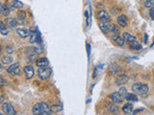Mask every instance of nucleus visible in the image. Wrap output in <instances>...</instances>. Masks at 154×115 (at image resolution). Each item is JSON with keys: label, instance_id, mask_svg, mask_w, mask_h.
<instances>
[{"label": "nucleus", "instance_id": "2", "mask_svg": "<svg viewBox=\"0 0 154 115\" xmlns=\"http://www.w3.org/2000/svg\"><path fill=\"white\" fill-rule=\"evenodd\" d=\"M132 90L136 94L143 95L147 93V91H148V86H147V84H144L142 83H136L132 86Z\"/></svg>", "mask_w": 154, "mask_h": 115}, {"label": "nucleus", "instance_id": "4", "mask_svg": "<svg viewBox=\"0 0 154 115\" xmlns=\"http://www.w3.org/2000/svg\"><path fill=\"white\" fill-rule=\"evenodd\" d=\"M1 110L4 114H8V115H15L17 114V111L14 108V107L9 103H3L1 105Z\"/></svg>", "mask_w": 154, "mask_h": 115}, {"label": "nucleus", "instance_id": "18", "mask_svg": "<svg viewBox=\"0 0 154 115\" xmlns=\"http://www.w3.org/2000/svg\"><path fill=\"white\" fill-rule=\"evenodd\" d=\"M39 39H40V36L39 33L37 31H32L30 35V42L31 43H35V42H38L39 43Z\"/></svg>", "mask_w": 154, "mask_h": 115}, {"label": "nucleus", "instance_id": "10", "mask_svg": "<svg viewBox=\"0 0 154 115\" xmlns=\"http://www.w3.org/2000/svg\"><path fill=\"white\" fill-rule=\"evenodd\" d=\"M23 70L25 72V75H26V78L30 80V79H32L34 77V75H35V69L32 65H26L23 67Z\"/></svg>", "mask_w": 154, "mask_h": 115}, {"label": "nucleus", "instance_id": "17", "mask_svg": "<svg viewBox=\"0 0 154 115\" xmlns=\"http://www.w3.org/2000/svg\"><path fill=\"white\" fill-rule=\"evenodd\" d=\"M121 110L123 111V113H125V114H131V113H133V105L130 104V103H128V104H125L122 107Z\"/></svg>", "mask_w": 154, "mask_h": 115}, {"label": "nucleus", "instance_id": "24", "mask_svg": "<svg viewBox=\"0 0 154 115\" xmlns=\"http://www.w3.org/2000/svg\"><path fill=\"white\" fill-rule=\"evenodd\" d=\"M129 47H130V49H132V50H141L142 49V45L139 43L137 40H134V41L130 42Z\"/></svg>", "mask_w": 154, "mask_h": 115}, {"label": "nucleus", "instance_id": "16", "mask_svg": "<svg viewBox=\"0 0 154 115\" xmlns=\"http://www.w3.org/2000/svg\"><path fill=\"white\" fill-rule=\"evenodd\" d=\"M5 23L7 24V26L10 27V28H15L17 25V20L13 18V17H8V16L5 18Z\"/></svg>", "mask_w": 154, "mask_h": 115}, {"label": "nucleus", "instance_id": "32", "mask_svg": "<svg viewBox=\"0 0 154 115\" xmlns=\"http://www.w3.org/2000/svg\"><path fill=\"white\" fill-rule=\"evenodd\" d=\"M119 8H117V7H114L111 9V14H114V16H117V14H119Z\"/></svg>", "mask_w": 154, "mask_h": 115}, {"label": "nucleus", "instance_id": "35", "mask_svg": "<svg viewBox=\"0 0 154 115\" xmlns=\"http://www.w3.org/2000/svg\"><path fill=\"white\" fill-rule=\"evenodd\" d=\"M143 110V108H138V110H136L135 111H133V114H137L139 112H141V111Z\"/></svg>", "mask_w": 154, "mask_h": 115}, {"label": "nucleus", "instance_id": "12", "mask_svg": "<svg viewBox=\"0 0 154 115\" xmlns=\"http://www.w3.org/2000/svg\"><path fill=\"white\" fill-rule=\"evenodd\" d=\"M98 27H99L100 31L102 32L104 35H108V33L110 32V24H108V22L100 21V22L98 23Z\"/></svg>", "mask_w": 154, "mask_h": 115}, {"label": "nucleus", "instance_id": "23", "mask_svg": "<svg viewBox=\"0 0 154 115\" xmlns=\"http://www.w3.org/2000/svg\"><path fill=\"white\" fill-rule=\"evenodd\" d=\"M0 11H1V14H3V16H8L9 14H10V13H11L10 9H9L8 6H6L5 4H1Z\"/></svg>", "mask_w": 154, "mask_h": 115}, {"label": "nucleus", "instance_id": "19", "mask_svg": "<svg viewBox=\"0 0 154 115\" xmlns=\"http://www.w3.org/2000/svg\"><path fill=\"white\" fill-rule=\"evenodd\" d=\"M122 38H124L125 41H128V42H132L134 40H136V37L131 34H129V33H123L122 34Z\"/></svg>", "mask_w": 154, "mask_h": 115}, {"label": "nucleus", "instance_id": "20", "mask_svg": "<svg viewBox=\"0 0 154 115\" xmlns=\"http://www.w3.org/2000/svg\"><path fill=\"white\" fill-rule=\"evenodd\" d=\"M0 33H1V35H3V36H8L9 33H10L8 27L5 26V24H4L3 21L0 22Z\"/></svg>", "mask_w": 154, "mask_h": 115}, {"label": "nucleus", "instance_id": "28", "mask_svg": "<svg viewBox=\"0 0 154 115\" xmlns=\"http://www.w3.org/2000/svg\"><path fill=\"white\" fill-rule=\"evenodd\" d=\"M27 17V13L25 11H19L17 13V18L19 19L20 21H23L25 20Z\"/></svg>", "mask_w": 154, "mask_h": 115}, {"label": "nucleus", "instance_id": "38", "mask_svg": "<svg viewBox=\"0 0 154 115\" xmlns=\"http://www.w3.org/2000/svg\"><path fill=\"white\" fill-rule=\"evenodd\" d=\"M144 39H146V42H147V36L146 35V38H144Z\"/></svg>", "mask_w": 154, "mask_h": 115}, {"label": "nucleus", "instance_id": "36", "mask_svg": "<svg viewBox=\"0 0 154 115\" xmlns=\"http://www.w3.org/2000/svg\"><path fill=\"white\" fill-rule=\"evenodd\" d=\"M0 81H1V86H4V80H3V78L0 79Z\"/></svg>", "mask_w": 154, "mask_h": 115}, {"label": "nucleus", "instance_id": "21", "mask_svg": "<svg viewBox=\"0 0 154 115\" xmlns=\"http://www.w3.org/2000/svg\"><path fill=\"white\" fill-rule=\"evenodd\" d=\"M12 9H22L24 7V4L22 2L18 1V0H13V2H12Z\"/></svg>", "mask_w": 154, "mask_h": 115}, {"label": "nucleus", "instance_id": "37", "mask_svg": "<svg viewBox=\"0 0 154 115\" xmlns=\"http://www.w3.org/2000/svg\"><path fill=\"white\" fill-rule=\"evenodd\" d=\"M96 6H97L98 8H102V7H103V5H100V3H98V4H97Z\"/></svg>", "mask_w": 154, "mask_h": 115}, {"label": "nucleus", "instance_id": "5", "mask_svg": "<svg viewBox=\"0 0 154 115\" xmlns=\"http://www.w3.org/2000/svg\"><path fill=\"white\" fill-rule=\"evenodd\" d=\"M7 72H8V74L13 75V76H15V75H20L21 74V69H20L19 63L15 62V63H13V64H11L8 67Z\"/></svg>", "mask_w": 154, "mask_h": 115}, {"label": "nucleus", "instance_id": "22", "mask_svg": "<svg viewBox=\"0 0 154 115\" xmlns=\"http://www.w3.org/2000/svg\"><path fill=\"white\" fill-rule=\"evenodd\" d=\"M1 62H2V64H4V65H9L13 62V57L11 56H4V57H2Z\"/></svg>", "mask_w": 154, "mask_h": 115}, {"label": "nucleus", "instance_id": "14", "mask_svg": "<svg viewBox=\"0 0 154 115\" xmlns=\"http://www.w3.org/2000/svg\"><path fill=\"white\" fill-rule=\"evenodd\" d=\"M17 33L21 38H26L30 36V31L28 29H23V28H17Z\"/></svg>", "mask_w": 154, "mask_h": 115}, {"label": "nucleus", "instance_id": "7", "mask_svg": "<svg viewBox=\"0 0 154 115\" xmlns=\"http://www.w3.org/2000/svg\"><path fill=\"white\" fill-rule=\"evenodd\" d=\"M109 71L112 75H121L123 73L122 68L116 63H111L109 65Z\"/></svg>", "mask_w": 154, "mask_h": 115}, {"label": "nucleus", "instance_id": "8", "mask_svg": "<svg viewBox=\"0 0 154 115\" xmlns=\"http://www.w3.org/2000/svg\"><path fill=\"white\" fill-rule=\"evenodd\" d=\"M111 39H112V41L114 42L115 44H117L118 46L119 47H122V46H124V43H125V40H124V38H123L122 37H121V36H119V35H113L112 36V38H111Z\"/></svg>", "mask_w": 154, "mask_h": 115}, {"label": "nucleus", "instance_id": "9", "mask_svg": "<svg viewBox=\"0 0 154 115\" xmlns=\"http://www.w3.org/2000/svg\"><path fill=\"white\" fill-rule=\"evenodd\" d=\"M111 99H112L113 103H116V104H121L123 102V100L125 98L123 97V95L119 92H115L111 95Z\"/></svg>", "mask_w": 154, "mask_h": 115}, {"label": "nucleus", "instance_id": "3", "mask_svg": "<svg viewBox=\"0 0 154 115\" xmlns=\"http://www.w3.org/2000/svg\"><path fill=\"white\" fill-rule=\"evenodd\" d=\"M37 74H38L39 78L41 79L42 81H46L51 75V69L49 68L48 66L47 67H40L38 69Z\"/></svg>", "mask_w": 154, "mask_h": 115}, {"label": "nucleus", "instance_id": "15", "mask_svg": "<svg viewBox=\"0 0 154 115\" xmlns=\"http://www.w3.org/2000/svg\"><path fill=\"white\" fill-rule=\"evenodd\" d=\"M49 64L48 60L46 57H41V59L36 60V65L38 66V68L40 67H47Z\"/></svg>", "mask_w": 154, "mask_h": 115}, {"label": "nucleus", "instance_id": "11", "mask_svg": "<svg viewBox=\"0 0 154 115\" xmlns=\"http://www.w3.org/2000/svg\"><path fill=\"white\" fill-rule=\"evenodd\" d=\"M129 81V78L124 74H121L119 75V77L117 78L116 80V84L117 86H123V84H127Z\"/></svg>", "mask_w": 154, "mask_h": 115}, {"label": "nucleus", "instance_id": "25", "mask_svg": "<svg viewBox=\"0 0 154 115\" xmlns=\"http://www.w3.org/2000/svg\"><path fill=\"white\" fill-rule=\"evenodd\" d=\"M124 98L129 102H137L139 100L138 96H136V94H131V93H127V94L124 96Z\"/></svg>", "mask_w": 154, "mask_h": 115}, {"label": "nucleus", "instance_id": "29", "mask_svg": "<svg viewBox=\"0 0 154 115\" xmlns=\"http://www.w3.org/2000/svg\"><path fill=\"white\" fill-rule=\"evenodd\" d=\"M61 110H62L61 105H54V107H51V112L52 113L53 112H60Z\"/></svg>", "mask_w": 154, "mask_h": 115}, {"label": "nucleus", "instance_id": "6", "mask_svg": "<svg viewBox=\"0 0 154 115\" xmlns=\"http://www.w3.org/2000/svg\"><path fill=\"white\" fill-rule=\"evenodd\" d=\"M96 17L98 19H100V21H104V22H110L111 21V16L110 14H108V12L104 11V10H99L96 12Z\"/></svg>", "mask_w": 154, "mask_h": 115}, {"label": "nucleus", "instance_id": "31", "mask_svg": "<svg viewBox=\"0 0 154 115\" xmlns=\"http://www.w3.org/2000/svg\"><path fill=\"white\" fill-rule=\"evenodd\" d=\"M5 52L7 54H13L14 53V47L12 46H6L5 47Z\"/></svg>", "mask_w": 154, "mask_h": 115}, {"label": "nucleus", "instance_id": "33", "mask_svg": "<svg viewBox=\"0 0 154 115\" xmlns=\"http://www.w3.org/2000/svg\"><path fill=\"white\" fill-rule=\"evenodd\" d=\"M119 93H121V94L123 95V96H125L126 94H127V90H126V88H125V87H121V89H119Z\"/></svg>", "mask_w": 154, "mask_h": 115}, {"label": "nucleus", "instance_id": "30", "mask_svg": "<svg viewBox=\"0 0 154 115\" xmlns=\"http://www.w3.org/2000/svg\"><path fill=\"white\" fill-rule=\"evenodd\" d=\"M144 7H146V8L154 7V0H146V1L144 2Z\"/></svg>", "mask_w": 154, "mask_h": 115}, {"label": "nucleus", "instance_id": "39", "mask_svg": "<svg viewBox=\"0 0 154 115\" xmlns=\"http://www.w3.org/2000/svg\"><path fill=\"white\" fill-rule=\"evenodd\" d=\"M144 2H146V0H144Z\"/></svg>", "mask_w": 154, "mask_h": 115}, {"label": "nucleus", "instance_id": "26", "mask_svg": "<svg viewBox=\"0 0 154 115\" xmlns=\"http://www.w3.org/2000/svg\"><path fill=\"white\" fill-rule=\"evenodd\" d=\"M108 107H109V110L112 113H119V108L118 105H116V103H114V104H111V103H110V105H108Z\"/></svg>", "mask_w": 154, "mask_h": 115}, {"label": "nucleus", "instance_id": "13", "mask_svg": "<svg viewBox=\"0 0 154 115\" xmlns=\"http://www.w3.org/2000/svg\"><path fill=\"white\" fill-rule=\"evenodd\" d=\"M117 21H118V24L121 27H126L128 24V18L127 16H124V14H121V16H118V19H117Z\"/></svg>", "mask_w": 154, "mask_h": 115}, {"label": "nucleus", "instance_id": "27", "mask_svg": "<svg viewBox=\"0 0 154 115\" xmlns=\"http://www.w3.org/2000/svg\"><path fill=\"white\" fill-rule=\"evenodd\" d=\"M110 32H112L113 34H116V35L121 34V30H119V27H117L115 24H110Z\"/></svg>", "mask_w": 154, "mask_h": 115}, {"label": "nucleus", "instance_id": "1", "mask_svg": "<svg viewBox=\"0 0 154 115\" xmlns=\"http://www.w3.org/2000/svg\"><path fill=\"white\" fill-rule=\"evenodd\" d=\"M32 113L36 115L51 114V107L46 103H38L32 107Z\"/></svg>", "mask_w": 154, "mask_h": 115}, {"label": "nucleus", "instance_id": "34", "mask_svg": "<svg viewBox=\"0 0 154 115\" xmlns=\"http://www.w3.org/2000/svg\"><path fill=\"white\" fill-rule=\"evenodd\" d=\"M149 16H150V18L154 20V7H152L151 9H150V11H149Z\"/></svg>", "mask_w": 154, "mask_h": 115}]
</instances>
